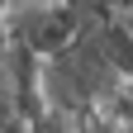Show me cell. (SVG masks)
<instances>
[{"mask_svg": "<svg viewBox=\"0 0 133 133\" xmlns=\"http://www.w3.org/2000/svg\"><path fill=\"white\" fill-rule=\"evenodd\" d=\"M95 38H100V48H105L109 66L124 81H133V24L124 19V14H109V19L95 24Z\"/></svg>", "mask_w": 133, "mask_h": 133, "instance_id": "1", "label": "cell"}]
</instances>
